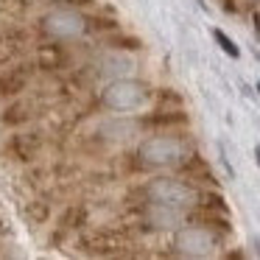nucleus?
<instances>
[{"mask_svg": "<svg viewBox=\"0 0 260 260\" xmlns=\"http://www.w3.org/2000/svg\"><path fill=\"white\" fill-rule=\"evenodd\" d=\"M48 215H51V207H48V204H42V202H34V204L28 207V218L34 221V224L48 221Z\"/></svg>", "mask_w": 260, "mask_h": 260, "instance_id": "16", "label": "nucleus"}, {"mask_svg": "<svg viewBox=\"0 0 260 260\" xmlns=\"http://www.w3.org/2000/svg\"><path fill=\"white\" fill-rule=\"evenodd\" d=\"M213 40H215V45L221 48V51L226 53L230 59H241V48L235 45V40H232L226 31H221V28H213Z\"/></svg>", "mask_w": 260, "mask_h": 260, "instance_id": "14", "label": "nucleus"}, {"mask_svg": "<svg viewBox=\"0 0 260 260\" xmlns=\"http://www.w3.org/2000/svg\"><path fill=\"white\" fill-rule=\"evenodd\" d=\"M140 196H143V202H157V204H168V207H179V210H196L202 187L193 185L185 176L159 174L143 182Z\"/></svg>", "mask_w": 260, "mask_h": 260, "instance_id": "3", "label": "nucleus"}, {"mask_svg": "<svg viewBox=\"0 0 260 260\" xmlns=\"http://www.w3.org/2000/svg\"><path fill=\"white\" fill-rule=\"evenodd\" d=\"M37 28H40V34L45 37V40L76 42V40H81V37L87 34V14L79 12V9H73V6L59 3V6H51L45 14H42L40 23H37Z\"/></svg>", "mask_w": 260, "mask_h": 260, "instance_id": "5", "label": "nucleus"}, {"mask_svg": "<svg viewBox=\"0 0 260 260\" xmlns=\"http://www.w3.org/2000/svg\"><path fill=\"white\" fill-rule=\"evenodd\" d=\"M254 162H257V168H260V146H254Z\"/></svg>", "mask_w": 260, "mask_h": 260, "instance_id": "18", "label": "nucleus"}, {"mask_svg": "<svg viewBox=\"0 0 260 260\" xmlns=\"http://www.w3.org/2000/svg\"><path fill=\"white\" fill-rule=\"evenodd\" d=\"M34 62H14L12 68L0 70V101H12L23 95L34 79Z\"/></svg>", "mask_w": 260, "mask_h": 260, "instance_id": "7", "label": "nucleus"}, {"mask_svg": "<svg viewBox=\"0 0 260 260\" xmlns=\"http://www.w3.org/2000/svg\"><path fill=\"white\" fill-rule=\"evenodd\" d=\"M104 42H107L109 51H140V48H143L140 37H129V34H123L120 28L104 34Z\"/></svg>", "mask_w": 260, "mask_h": 260, "instance_id": "12", "label": "nucleus"}, {"mask_svg": "<svg viewBox=\"0 0 260 260\" xmlns=\"http://www.w3.org/2000/svg\"><path fill=\"white\" fill-rule=\"evenodd\" d=\"M37 68L40 70H64L68 68V53H64V42L48 40L45 45H40L37 51Z\"/></svg>", "mask_w": 260, "mask_h": 260, "instance_id": "8", "label": "nucleus"}, {"mask_svg": "<svg viewBox=\"0 0 260 260\" xmlns=\"http://www.w3.org/2000/svg\"><path fill=\"white\" fill-rule=\"evenodd\" d=\"M252 3H260V0H252Z\"/></svg>", "mask_w": 260, "mask_h": 260, "instance_id": "20", "label": "nucleus"}, {"mask_svg": "<svg viewBox=\"0 0 260 260\" xmlns=\"http://www.w3.org/2000/svg\"><path fill=\"white\" fill-rule=\"evenodd\" d=\"M23 42H25V34H23V31H9V34H0V68L17 59Z\"/></svg>", "mask_w": 260, "mask_h": 260, "instance_id": "11", "label": "nucleus"}, {"mask_svg": "<svg viewBox=\"0 0 260 260\" xmlns=\"http://www.w3.org/2000/svg\"><path fill=\"white\" fill-rule=\"evenodd\" d=\"M87 224V210L81 204H70L64 207V213L59 215V230L68 232V230H81Z\"/></svg>", "mask_w": 260, "mask_h": 260, "instance_id": "13", "label": "nucleus"}, {"mask_svg": "<svg viewBox=\"0 0 260 260\" xmlns=\"http://www.w3.org/2000/svg\"><path fill=\"white\" fill-rule=\"evenodd\" d=\"M190 154L193 146L185 135H179L176 129H157L148 132L137 143L132 159H135L137 171H171L179 168Z\"/></svg>", "mask_w": 260, "mask_h": 260, "instance_id": "1", "label": "nucleus"}, {"mask_svg": "<svg viewBox=\"0 0 260 260\" xmlns=\"http://www.w3.org/2000/svg\"><path fill=\"white\" fill-rule=\"evenodd\" d=\"M118 20L112 17H92V14H87V34H109V31H118Z\"/></svg>", "mask_w": 260, "mask_h": 260, "instance_id": "15", "label": "nucleus"}, {"mask_svg": "<svg viewBox=\"0 0 260 260\" xmlns=\"http://www.w3.org/2000/svg\"><path fill=\"white\" fill-rule=\"evenodd\" d=\"M31 120V107L25 101H20V98H12V101L6 104V109L0 112V123L9 126V129H20V126H25Z\"/></svg>", "mask_w": 260, "mask_h": 260, "instance_id": "9", "label": "nucleus"}, {"mask_svg": "<svg viewBox=\"0 0 260 260\" xmlns=\"http://www.w3.org/2000/svg\"><path fill=\"white\" fill-rule=\"evenodd\" d=\"M190 210H179V207H168V204H157V202H140V224H146L148 230H171L182 226L187 221Z\"/></svg>", "mask_w": 260, "mask_h": 260, "instance_id": "6", "label": "nucleus"}, {"mask_svg": "<svg viewBox=\"0 0 260 260\" xmlns=\"http://www.w3.org/2000/svg\"><path fill=\"white\" fill-rule=\"evenodd\" d=\"M64 6H73V9H90V6H95V0H62Z\"/></svg>", "mask_w": 260, "mask_h": 260, "instance_id": "17", "label": "nucleus"}, {"mask_svg": "<svg viewBox=\"0 0 260 260\" xmlns=\"http://www.w3.org/2000/svg\"><path fill=\"white\" fill-rule=\"evenodd\" d=\"M254 90H257V95H260V81H257V84H254Z\"/></svg>", "mask_w": 260, "mask_h": 260, "instance_id": "19", "label": "nucleus"}, {"mask_svg": "<svg viewBox=\"0 0 260 260\" xmlns=\"http://www.w3.org/2000/svg\"><path fill=\"white\" fill-rule=\"evenodd\" d=\"M171 246L179 257H213L221 246V232H215L213 226L202 224V221L187 218L182 226L174 230Z\"/></svg>", "mask_w": 260, "mask_h": 260, "instance_id": "4", "label": "nucleus"}, {"mask_svg": "<svg viewBox=\"0 0 260 260\" xmlns=\"http://www.w3.org/2000/svg\"><path fill=\"white\" fill-rule=\"evenodd\" d=\"M98 101L112 115H137L154 101V87L137 76H115L104 81Z\"/></svg>", "mask_w": 260, "mask_h": 260, "instance_id": "2", "label": "nucleus"}, {"mask_svg": "<svg viewBox=\"0 0 260 260\" xmlns=\"http://www.w3.org/2000/svg\"><path fill=\"white\" fill-rule=\"evenodd\" d=\"M9 151L17 154V159H34L37 151H40V137H37V132H20V135H12Z\"/></svg>", "mask_w": 260, "mask_h": 260, "instance_id": "10", "label": "nucleus"}]
</instances>
